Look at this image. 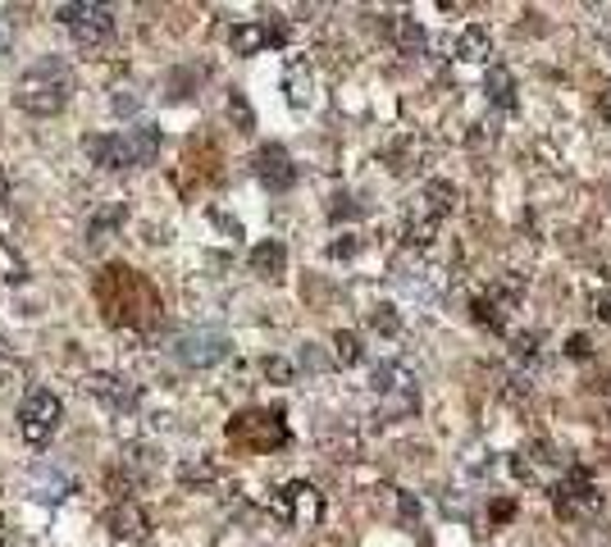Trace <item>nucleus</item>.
Masks as SVG:
<instances>
[{"instance_id": "nucleus-4", "label": "nucleus", "mask_w": 611, "mask_h": 547, "mask_svg": "<svg viewBox=\"0 0 611 547\" xmlns=\"http://www.w3.org/2000/svg\"><path fill=\"white\" fill-rule=\"evenodd\" d=\"M374 393H379V415H384V420H402V415H411L420 406L416 374H411V365H402V360L379 365L374 370Z\"/></svg>"}, {"instance_id": "nucleus-22", "label": "nucleus", "mask_w": 611, "mask_h": 547, "mask_svg": "<svg viewBox=\"0 0 611 547\" xmlns=\"http://www.w3.org/2000/svg\"><path fill=\"white\" fill-rule=\"evenodd\" d=\"M178 479L192 484V488H211V484L219 479V471H215L211 456H196V461H183V465H178Z\"/></svg>"}, {"instance_id": "nucleus-20", "label": "nucleus", "mask_w": 611, "mask_h": 547, "mask_svg": "<svg viewBox=\"0 0 611 547\" xmlns=\"http://www.w3.org/2000/svg\"><path fill=\"white\" fill-rule=\"evenodd\" d=\"M251 270H256L261 278H278L288 270V247L278 242V238H269V242H261L256 251H251Z\"/></svg>"}, {"instance_id": "nucleus-18", "label": "nucleus", "mask_w": 611, "mask_h": 547, "mask_svg": "<svg viewBox=\"0 0 611 547\" xmlns=\"http://www.w3.org/2000/svg\"><path fill=\"white\" fill-rule=\"evenodd\" d=\"M106 525H110V534H115V538H142V534L151 530V520H146V511H142L137 502L123 498V502H115V507H110Z\"/></svg>"}, {"instance_id": "nucleus-27", "label": "nucleus", "mask_w": 611, "mask_h": 547, "mask_svg": "<svg viewBox=\"0 0 611 547\" xmlns=\"http://www.w3.org/2000/svg\"><path fill=\"white\" fill-rule=\"evenodd\" d=\"M119 219H123V205H110V211H100V215L92 219V233H87V238L100 242V238H106V228H110V233L119 228Z\"/></svg>"}, {"instance_id": "nucleus-5", "label": "nucleus", "mask_w": 611, "mask_h": 547, "mask_svg": "<svg viewBox=\"0 0 611 547\" xmlns=\"http://www.w3.org/2000/svg\"><path fill=\"white\" fill-rule=\"evenodd\" d=\"M60 23L83 50H100L115 37V10L96 5V0H73V5H60Z\"/></svg>"}, {"instance_id": "nucleus-33", "label": "nucleus", "mask_w": 611, "mask_h": 547, "mask_svg": "<svg viewBox=\"0 0 611 547\" xmlns=\"http://www.w3.org/2000/svg\"><path fill=\"white\" fill-rule=\"evenodd\" d=\"M571 356H589V343H584V337H571Z\"/></svg>"}, {"instance_id": "nucleus-36", "label": "nucleus", "mask_w": 611, "mask_h": 547, "mask_svg": "<svg viewBox=\"0 0 611 547\" xmlns=\"http://www.w3.org/2000/svg\"><path fill=\"white\" fill-rule=\"evenodd\" d=\"M5 197H10V182H5V174H0V205H5Z\"/></svg>"}, {"instance_id": "nucleus-31", "label": "nucleus", "mask_w": 611, "mask_h": 547, "mask_svg": "<svg viewBox=\"0 0 611 547\" xmlns=\"http://www.w3.org/2000/svg\"><path fill=\"white\" fill-rule=\"evenodd\" d=\"M228 110H233V119L242 123V133H247V128H251V110H247V100H242V92H233V96H228Z\"/></svg>"}, {"instance_id": "nucleus-25", "label": "nucleus", "mask_w": 611, "mask_h": 547, "mask_svg": "<svg viewBox=\"0 0 611 547\" xmlns=\"http://www.w3.org/2000/svg\"><path fill=\"white\" fill-rule=\"evenodd\" d=\"M370 329L384 333V337H397V333H402V316H397L393 306H374V310H370Z\"/></svg>"}, {"instance_id": "nucleus-13", "label": "nucleus", "mask_w": 611, "mask_h": 547, "mask_svg": "<svg viewBox=\"0 0 611 547\" xmlns=\"http://www.w3.org/2000/svg\"><path fill=\"white\" fill-rule=\"evenodd\" d=\"M552 502H556V511H584V507H598L594 479L584 475V471H566L562 479L552 484Z\"/></svg>"}, {"instance_id": "nucleus-6", "label": "nucleus", "mask_w": 611, "mask_h": 547, "mask_svg": "<svg viewBox=\"0 0 611 547\" xmlns=\"http://www.w3.org/2000/svg\"><path fill=\"white\" fill-rule=\"evenodd\" d=\"M525 301V278L520 274H502L489 293H479L470 301L475 310V324L489 329V333H506V324H512V310Z\"/></svg>"}, {"instance_id": "nucleus-14", "label": "nucleus", "mask_w": 611, "mask_h": 547, "mask_svg": "<svg viewBox=\"0 0 611 547\" xmlns=\"http://www.w3.org/2000/svg\"><path fill=\"white\" fill-rule=\"evenodd\" d=\"M87 393L106 406V411H133L137 406V388L119 374H92L87 379Z\"/></svg>"}, {"instance_id": "nucleus-3", "label": "nucleus", "mask_w": 611, "mask_h": 547, "mask_svg": "<svg viewBox=\"0 0 611 547\" xmlns=\"http://www.w3.org/2000/svg\"><path fill=\"white\" fill-rule=\"evenodd\" d=\"M60 420H64L60 397L50 393V388H28V397H23V406H19V438L28 442L33 452H41L46 442L56 438Z\"/></svg>"}, {"instance_id": "nucleus-19", "label": "nucleus", "mask_w": 611, "mask_h": 547, "mask_svg": "<svg viewBox=\"0 0 611 547\" xmlns=\"http://www.w3.org/2000/svg\"><path fill=\"white\" fill-rule=\"evenodd\" d=\"M493 56V33L483 28V23H470V28L456 37V60H466V64H483Z\"/></svg>"}, {"instance_id": "nucleus-29", "label": "nucleus", "mask_w": 611, "mask_h": 547, "mask_svg": "<svg viewBox=\"0 0 611 547\" xmlns=\"http://www.w3.org/2000/svg\"><path fill=\"white\" fill-rule=\"evenodd\" d=\"M19 383V365L5 356V347H0V393H5V388H14Z\"/></svg>"}, {"instance_id": "nucleus-2", "label": "nucleus", "mask_w": 611, "mask_h": 547, "mask_svg": "<svg viewBox=\"0 0 611 547\" xmlns=\"http://www.w3.org/2000/svg\"><path fill=\"white\" fill-rule=\"evenodd\" d=\"M160 151V133L156 128H129V133H110V138H92L87 142V155L100 165V169H137L146 160H156Z\"/></svg>"}, {"instance_id": "nucleus-24", "label": "nucleus", "mask_w": 611, "mask_h": 547, "mask_svg": "<svg viewBox=\"0 0 611 547\" xmlns=\"http://www.w3.org/2000/svg\"><path fill=\"white\" fill-rule=\"evenodd\" d=\"M393 33H397V46H402V56H420V50H424V28H420V23L416 19H397L393 23Z\"/></svg>"}, {"instance_id": "nucleus-7", "label": "nucleus", "mask_w": 611, "mask_h": 547, "mask_svg": "<svg viewBox=\"0 0 611 547\" xmlns=\"http://www.w3.org/2000/svg\"><path fill=\"white\" fill-rule=\"evenodd\" d=\"M393 278H397V288L406 297H416V301H439L443 288H447V274L439 260H429L424 251H402V260L393 265Z\"/></svg>"}, {"instance_id": "nucleus-17", "label": "nucleus", "mask_w": 611, "mask_h": 547, "mask_svg": "<svg viewBox=\"0 0 611 547\" xmlns=\"http://www.w3.org/2000/svg\"><path fill=\"white\" fill-rule=\"evenodd\" d=\"M456 201H462V192H456V182H447V178H429L416 197V205H424L434 219H447L456 211Z\"/></svg>"}, {"instance_id": "nucleus-30", "label": "nucleus", "mask_w": 611, "mask_h": 547, "mask_svg": "<svg viewBox=\"0 0 611 547\" xmlns=\"http://www.w3.org/2000/svg\"><path fill=\"white\" fill-rule=\"evenodd\" d=\"M265 374H269L274 383H292V365L278 360V356H269V360H265Z\"/></svg>"}, {"instance_id": "nucleus-16", "label": "nucleus", "mask_w": 611, "mask_h": 547, "mask_svg": "<svg viewBox=\"0 0 611 547\" xmlns=\"http://www.w3.org/2000/svg\"><path fill=\"white\" fill-rule=\"evenodd\" d=\"M284 92H288V106L292 110H306L315 100V73H311V64L306 60H288V69H284Z\"/></svg>"}, {"instance_id": "nucleus-35", "label": "nucleus", "mask_w": 611, "mask_h": 547, "mask_svg": "<svg viewBox=\"0 0 611 547\" xmlns=\"http://www.w3.org/2000/svg\"><path fill=\"white\" fill-rule=\"evenodd\" d=\"M602 115H607V119H611V87H607V92H602Z\"/></svg>"}, {"instance_id": "nucleus-11", "label": "nucleus", "mask_w": 611, "mask_h": 547, "mask_svg": "<svg viewBox=\"0 0 611 547\" xmlns=\"http://www.w3.org/2000/svg\"><path fill=\"white\" fill-rule=\"evenodd\" d=\"M284 28L278 23H261V19H251V23H238L233 33H228V46H233V56H261L265 46H284Z\"/></svg>"}, {"instance_id": "nucleus-10", "label": "nucleus", "mask_w": 611, "mask_h": 547, "mask_svg": "<svg viewBox=\"0 0 611 547\" xmlns=\"http://www.w3.org/2000/svg\"><path fill=\"white\" fill-rule=\"evenodd\" d=\"M173 356L192 365V370H211V365H219L228 356V337L219 329H188V333H178Z\"/></svg>"}, {"instance_id": "nucleus-9", "label": "nucleus", "mask_w": 611, "mask_h": 547, "mask_svg": "<svg viewBox=\"0 0 611 547\" xmlns=\"http://www.w3.org/2000/svg\"><path fill=\"white\" fill-rule=\"evenodd\" d=\"M228 438L238 442V448H251V452H274L288 442V425L278 411H242L228 420Z\"/></svg>"}, {"instance_id": "nucleus-8", "label": "nucleus", "mask_w": 611, "mask_h": 547, "mask_svg": "<svg viewBox=\"0 0 611 547\" xmlns=\"http://www.w3.org/2000/svg\"><path fill=\"white\" fill-rule=\"evenodd\" d=\"M269 511L284 520V525H292V530H315L320 520H324V498H320L315 484L292 479V484H284L269 498Z\"/></svg>"}, {"instance_id": "nucleus-28", "label": "nucleus", "mask_w": 611, "mask_h": 547, "mask_svg": "<svg viewBox=\"0 0 611 547\" xmlns=\"http://www.w3.org/2000/svg\"><path fill=\"white\" fill-rule=\"evenodd\" d=\"M33 479H41V492H37V498H46V502H60L64 492H69V479H64V475H46V471H37Z\"/></svg>"}, {"instance_id": "nucleus-12", "label": "nucleus", "mask_w": 611, "mask_h": 547, "mask_svg": "<svg viewBox=\"0 0 611 547\" xmlns=\"http://www.w3.org/2000/svg\"><path fill=\"white\" fill-rule=\"evenodd\" d=\"M256 178L265 182L269 192H288L292 182H297V169H292V155L284 151V146H261L256 151Z\"/></svg>"}, {"instance_id": "nucleus-26", "label": "nucleus", "mask_w": 611, "mask_h": 547, "mask_svg": "<svg viewBox=\"0 0 611 547\" xmlns=\"http://www.w3.org/2000/svg\"><path fill=\"white\" fill-rule=\"evenodd\" d=\"M539 343H543L539 333H516V343H512V360H516V365H534V360H539Z\"/></svg>"}, {"instance_id": "nucleus-1", "label": "nucleus", "mask_w": 611, "mask_h": 547, "mask_svg": "<svg viewBox=\"0 0 611 547\" xmlns=\"http://www.w3.org/2000/svg\"><path fill=\"white\" fill-rule=\"evenodd\" d=\"M69 96H73V69L64 60H41L33 69H23L14 83V106L37 119L60 115L69 106Z\"/></svg>"}, {"instance_id": "nucleus-34", "label": "nucleus", "mask_w": 611, "mask_h": 547, "mask_svg": "<svg viewBox=\"0 0 611 547\" xmlns=\"http://www.w3.org/2000/svg\"><path fill=\"white\" fill-rule=\"evenodd\" d=\"M594 306H598V316H602V320H611V297H602V301H594Z\"/></svg>"}, {"instance_id": "nucleus-32", "label": "nucleus", "mask_w": 611, "mask_h": 547, "mask_svg": "<svg viewBox=\"0 0 611 547\" xmlns=\"http://www.w3.org/2000/svg\"><path fill=\"white\" fill-rule=\"evenodd\" d=\"M328 255H334V260H343V255H356V238H347V242H334V247H328Z\"/></svg>"}, {"instance_id": "nucleus-23", "label": "nucleus", "mask_w": 611, "mask_h": 547, "mask_svg": "<svg viewBox=\"0 0 611 547\" xmlns=\"http://www.w3.org/2000/svg\"><path fill=\"white\" fill-rule=\"evenodd\" d=\"M361 356H366L361 337H356L351 329H338V333H334V360L343 365V370H351V365H361Z\"/></svg>"}, {"instance_id": "nucleus-21", "label": "nucleus", "mask_w": 611, "mask_h": 547, "mask_svg": "<svg viewBox=\"0 0 611 547\" xmlns=\"http://www.w3.org/2000/svg\"><path fill=\"white\" fill-rule=\"evenodd\" d=\"M483 87H489V96L498 100V106L502 110H512L516 106V78H512V69H489V83H483Z\"/></svg>"}, {"instance_id": "nucleus-15", "label": "nucleus", "mask_w": 611, "mask_h": 547, "mask_svg": "<svg viewBox=\"0 0 611 547\" xmlns=\"http://www.w3.org/2000/svg\"><path fill=\"white\" fill-rule=\"evenodd\" d=\"M439 228H443V219H434L424 205H411L406 219H402V247L406 251H429L439 242Z\"/></svg>"}]
</instances>
